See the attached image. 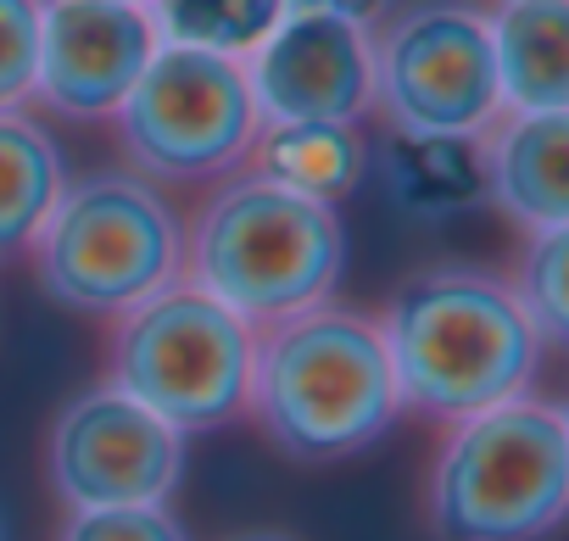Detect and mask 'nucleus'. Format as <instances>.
I'll use <instances>...</instances> for the list:
<instances>
[{"label": "nucleus", "mask_w": 569, "mask_h": 541, "mask_svg": "<svg viewBox=\"0 0 569 541\" xmlns=\"http://www.w3.org/2000/svg\"><path fill=\"white\" fill-rule=\"evenodd\" d=\"M402 413L430 424H463L486 408L530 397L541 374V341L508 285L480 262H425L375 313Z\"/></svg>", "instance_id": "obj_1"}, {"label": "nucleus", "mask_w": 569, "mask_h": 541, "mask_svg": "<svg viewBox=\"0 0 569 541\" xmlns=\"http://www.w3.org/2000/svg\"><path fill=\"white\" fill-rule=\"evenodd\" d=\"M246 419L279 458L302 469L380 447L402 419V391L375 313L325 302L257 330Z\"/></svg>", "instance_id": "obj_2"}, {"label": "nucleus", "mask_w": 569, "mask_h": 541, "mask_svg": "<svg viewBox=\"0 0 569 541\" xmlns=\"http://www.w3.org/2000/svg\"><path fill=\"white\" fill-rule=\"evenodd\" d=\"M347 274V223L336 207L279 190L240 168L184 218V280L251 330L336 302Z\"/></svg>", "instance_id": "obj_3"}, {"label": "nucleus", "mask_w": 569, "mask_h": 541, "mask_svg": "<svg viewBox=\"0 0 569 541\" xmlns=\"http://www.w3.org/2000/svg\"><path fill=\"white\" fill-rule=\"evenodd\" d=\"M34 285L73 319H123L184 280V212L129 168L68 179L29 246Z\"/></svg>", "instance_id": "obj_4"}, {"label": "nucleus", "mask_w": 569, "mask_h": 541, "mask_svg": "<svg viewBox=\"0 0 569 541\" xmlns=\"http://www.w3.org/2000/svg\"><path fill=\"white\" fill-rule=\"evenodd\" d=\"M569 519V441L558 402L519 397L447 424L425 474L436 541H547Z\"/></svg>", "instance_id": "obj_5"}, {"label": "nucleus", "mask_w": 569, "mask_h": 541, "mask_svg": "<svg viewBox=\"0 0 569 541\" xmlns=\"http://www.w3.org/2000/svg\"><path fill=\"white\" fill-rule=\"evenodd\" d=\"M257 330L190 280L157 291L107 330V385L151 408L179 435H212L246 419Z\"/></svg>", "instance_id": "obj_6"}, {"label": "nucleus", "mask_w": 569, "mask_h": 541, "mask_svg": "<svg viewBox=\"0 0 569 541\" xmlns=\"http://www.w3.org/2000/svg\"><path fill=\"white\" fill-rule=\"evenodd\" d=\"M112 129L129 173L151 179L157 190H196L251 162L262 118L246 84V62L190 46H157Z\"/></svg>", "instance_id": "obj_7"}, {"label": "nucleus", "mask_w": 569, "mask_h": 541, "mask_svg": "<svg viewBox=\"0 0 569 541\" xmlns=\"http://www.w3.org/2000/svg\"><path fill=\"white\" fill-rule=\"evenodd\" d=\"M375 112L402 140H480L502 118L491 12L408 0L375 23Z\"/></svg>", "instance_id": "obj_8"}, {"label": "nucleus", "mask_w": 569, "mask_h": 541, "mask_svg": "<svg viewBox=\"0 0 569 541\" xmlns=\"http://www.w3.org/2000/svg\"><path fill=\"white\" fill-rule=\"evenodd\" d=\"M184 441L118 385L73 391L46 424V480L73 508H157L184 480Z\"/></svg>", "instance_id": "obj_9"}, {"label": "nucleus", "mask_w": 569, "mask_h": 541, "mask_svg": "<svg viewBox=\"0 0 569 541\" xmlns=\"http://www.w3.org/2000/svg\"><path fill=\"white\" fill-rule=\"evenodd\" d=\"M246 84L268 123H347L375 112V29L325 12H284L246 57Z\"/></svg>", "instance_id": "obj_10"}, {"label": "nucleus", "mask_w": 569, "mask_h": 541, "mask_svg": "<svg viewBox=\"0 0 569 541\" xmlns=\"http://www.w3.org/2000/svg\"><path fill=\"white\" fill-rule=\"evenodd\" d=\"M157 23L146 7L118 0H46L34 101L68 123H112L140 73L157 57Z\"/></svg>", "instance_id": "obj_11"}, {"label": "nucleus", "mask_w": 569, "mask_h": 541, "mask_svg": "<svg viewBox=\"0 0 569 541\" xmlns=\"http://www.w3.org/2000/svg\"><path fill=\"white\" fill-rule=\"evenodd\" d=\"M486 201L525 234L569 223V112H502L480 134Z\"/></svg>", "instance_id": "obj_12"}, {"label": "nucleus", "mask_w": 569, "mask_h": 541, "mask_svg": "<svg viewBox=\"0 0 569 541\" xmlns=\"http://www.w3.org/2000/svg\"><path fill=\"white\" fill-rule=\"evenodd\" d=\"M502 112H569V0L491 7Z\"/></svg>", "instance_id": "obj_13"}, {"label": "nucleus", "mask_w": 569, "mask_h": 541, "mask_svg": "<svg viewBox=\"0 0 569 541\" xmlns=\"http://www.w3.org/2000/svg\"><path fill=\"white\" fill-rule=\"evenodd\" d=\"M68 190V157L34 112H0V262L29 257Z\"/></svg>", "instance_id": "obj_14"}, {"label": "nucleus", "mask_w": 569, "mask_h": 541, "mask_svg": "<svg viewBox=\"0 0 569 541\" xmlns=\"http://www.w3.org/2000/svg\"><path fill=\"white\" fill-rule=\"evenodd\" d=\"M246 168L279 190L341 207L369 173V146L347 123H268L257 134Z\"/></svg>", "instance_id": "obj_15"}, {"label": "nucleus", "mask_w": 569, "mask_h": 541, "mask_svg": "<svg viewBox=\"0 0 569 541\" xmlns=\"http://www.w3.org/2000/svg\"><path fill=\"white\" fill-rule=\"evenodd\" d=\"M391 196L419 218H447L486 201L480 140H402L391 146Z\"/></svg>", "instance_id": "obj_16"}, {"label": "nucleus", "mask_w": 569, "mask_h": 541, "mask_svg": "<svg viewBox=\"0 0 569 541\" xmlns=\"http://www.w3.org/2000/svg\"><path fill=\"white\" fill-rule=\"evenodd\" d=\"M151 23L162 46H190L246 62L284 18V0H151Z\"/></svg>", "instance_id": "obj_17"}, {"label": "nucleus", "mask_w": 569, "mask_h": 541, "mask_svg": "<svg viewBox=\"0 0 569 541\" xmlns=\"http://www.w3.org/2000/svg\"><path fill=\"white\" fill-rule=\"evenodd\" d=\"M508 285H513L541 352L569 358V223L525 234V246L508 268Z\"/></svg>", "instance_id": "obj_18"}, {"label": "nucleus", "mask_w": 569, "mask_h": 541, "mask_svg": "<svg viewBox=\"0 0 569 541\" xmlns=\"http://www.w3.org/2000/svg\"><path fill=\"white\" fill-rule=\"evenodd\" d=\"M46 0H0V112L34 101Z\"/></svg>", "instance_id": "obj_19"}, {"label": "nucleus", "mask_w": 569, "mask_h": 541, "mask_svg": "<svg viewBox=\"0 0 569 541\" xmlns=\"http://www.w3.org/2000/svg\"><path fill=\"white\" fill-rule=\"evenodd\" d=\"M51 541H190L168 502L157 508H73Z\"/></svg>", "instance_id": "obj_20"}, {"label": "nucleus", "mask_w": 569, "mask_h": 541, "mask_svg": "<svg viewBox=\"0 0 569 541\" xmlns=\"http://www.w3.org/2000/svg\"><path fill=\"white\" fill-rule=\"evenodd\" d=\"M284 12H325V18H352V23H380L391 0H284Z\"/></svg>", "instance_id": "obj_21"}, {"label": "nucleus", "mask_w": 569, "mask_h": 541, "mask_svg": "<svg viewBox=\"0 0 569 541\" xmlns=\"http://www.w3.org/2000/svg\"><path fill=\"white\" fill-rule=\"evenodd\" d=\"M223 541H297V535H284V530H234Z\"/></svg>", "instance_id": "obj_22"}, {"label": "nucleus", "mask_w": 569, "mask_h": 541, "mask_svg": "<svg viewBox=\"0 0 569 541\" xmlns=\"http://www.w3.org/2000/svg\"><path fill=\"white\" fill-rule=\"evenodd\" d=\"M558 413H563V441H569V402H558Z\"/></svg>", "instance_id": "obj_23"}, {"label": "nucleus", "mask_w": 569, "mask_h": 541, "mask_svg": "<svg viewBox=\"0 0 569 541\" xmlns=\"http://www.w3.org/2000/svg\"><path fill=\"white\" fill-rule=\"evenodd\" d=\"M118 7H151V0H118Z\"/></svg>", "instance_id": "obj_24"}, {"label": "nucleus", "mask_w": 569, "mask_h": 541, "mask_svg": "<svg viewBox=\"0 0 569 541\" xmlns=\"http://www.w3.org/2000/svg\"><path fill=\"white\" fill-rule=\"evenodd\" d=\"M0 541H7V519H0Z\"/></svg>", "instance_id": "obj_25"}]
</instances>
